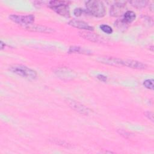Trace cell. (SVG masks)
<instances>
[{
	"label": "cell",
	"mask_w": 154,
	"mask_h": 154,
	"mask_svg": "<svg viewBox=\"0 0 154 154\" xmlns=\"http://www.w3.org/2000/svg\"><path fill=\"white\" fill-rule=\"evenodd\" d=\"M9 70L14 74L29 80H34L37 76L35 70L21 64L12 65L9 67Z\"/></svg>",
	"instance_id": "obj_1"
},
{
	"label": "cell",
	"mask_w": 154,
	"mask_h": 154,
	"mask_svg": "<svg viewBox=\"0 0 154 154\" xmlns=\"http://www.w3.org/2000/svg\"><path fill=\"white\" fill-rule=\"evenodd\" d=\"M88 13L97 17H102L105 16V7L103 3L100 1L91 0L85 3Z\"/></svg>",
	"instance_id": "obj_2"
},
{
	"label": "cell",
	"mask_w": 154,
	"mask_h": 154,
	"mask_svg": "<svg viewBox=\"0 0 154 154\" xmlns=\"http://www.w3.org/2000/svg\"><path fill=\"white\" fill-rule=\"evenodd\" d=\"M49 7L58 14L64 17H69L70 11L68 2L63 1H51Z\"/></svg>",
	"instance_id": "obj_3"
},
{
	"label": "cell",
	"mask_w": 154,
	"mask_h": 154,
	"mask_svg": "<svg viewBox=\"0 0 154 154\" xmlns=\"http://www.w3.org/2000/svg\"><path fill=\"white\" fill-rule=\"evenodd\" d=\"M10 20L14 22L18 23L21 25H24L25 26L32 24L34 21V16L32 14L28 15H17L11 14L9 16Z\"/></svg>",
	"instance_id": "obj_4"
},
{
	"label": "cell",
	"mask_w": 154,
	"mask_h": 154,
	"mask_svg": "<svg viewBox=\"0 0 154 154\" xmlns=\"http://www.w3.org/2000/svg\"><path fill=\"white\" fill-rule=\"evenodd\" d=\"M66 102L67 103V104L74 110H75L76 111L79 112L80 114H84V115H87L90 110L86 107L85 105H82V103L74 100L73 99H67L66 100Z\"/></svg>",
	"instance_id": "obj_5"
},
{
	"label": "cell",
	"mask_w": 154,
	"mask_h": 154,
	"mask_svg": "<svg viewBox=\"0 0 154 154\" xmlns=\"http://www.w3.org/2000/svg\"><path fill=\"white\" fill-rule=\"evenodd\" d=\"M126 8V3L124 2H117L113 4L110 8V15L112 16H120L123 14Z\"/></svg>",
	"instance_id": "obj_6"
},
{
	"label": "cell",
	"mask_w": 154,
	"mask_h": 154,
	"mask_svg": "<svg viewBox=\"0 0 154 154\" xmlns=\"http://www.w3.org/2000/svg\"><path fill=\"white\" fill-rule=\"evenodd\" d=\"M97 61H99L100 63L108 64V65H111V66H122V59L112 57H107V56L100 57L98 58Z\"/></svg>",
	"instance_id": "obj_7"
},
{
	"label": "cell",
	"mask_w": 154,
	"mask_h": 154,
	"mask_svg": "<svg viewBox=\"0 0 154 154\" xmlns=\"http://www.w3.org/2000/svg\"><path fill=\"white\" fill-rule=\"evenodd\" d=\"M122 66H126L128 67H131L132 69H146L147 66L143 63L142 62H140L136 60H122Z\"/></svg>",
	"instance_id": "obj_8"
},
{
	"label": "cell",
	"mask_w": 154,
	"mask_h": 154,
	"mask_svg": "<svg viewBox=\"0 0 154 154\" xmlns=\"http://www.w3.org/2000/svg\"><path fill=\"white\" fill-rule=\"evenodd\" d=\"M69 24L73 26L75 28L81 29H84V30H87V31H92L93 30V27L88 25L87 22L82 21V20H76V19H73L69 21Z\"/></svg>",
	"instance_id": "obj_9"
},
{
	"label": "cell",
	"mask_w": 154,
	"mask_h": 154,
	"mask_svg": "<svg viewBox=\"0 0 154 154\" xmlns=\"http://www.w3.org/2000/svg\"><path fill=\"white\" fill-rule=\"evenodd\" d=\"M25 28L31 31H34V32H46V33H51L53 32L54 30L49 27H47L43 25H34V24H31L29 25H27L25 26Z\"/></svg>",
	"instance_id": "obj_10"
},
{
	"label": "cell",
	"mask_w": 154,
	"mask_h": 154,
	"mask_svg": "<svg viewBox=\"0 0 154 154\" xmlns=\"http://www.w3.org/2000/svg\"><path fill=\"white\" fill-rule=\"evenodd\" d=\"M79 35L83 37L85 39H87L89 41L93 42H100L102 41V38H100L99 35L94 34V33L90 32L88 31H83V32H79Z\"/></svg>",
	"instance_id": "obj_11"
},
{
	"label": "cell",
	"mask_w": 154,
	"mask_h": 154,
	"mask_svg": "<svg viewBox=\"0 0 154 154\" xmlns=\"http://www.w3.org/2000/svg\"><path fill=\"white\" fill-rule=\"evenodd\" d=\"M72 71H69V69H65V68H61L58 69L55 72V73L60 76V78H67L68 79L69 78H71L73 76V73H72Z\"/></svg>",
	"instance_id": "obj_12"
},
{
	"label": "cell",
	"mask_w": 154,
	"mask_h": 154,
	"mask_svg": "<svg viewBox=\"0 0 154 154\" xmlns=\"http://www.w3.org/2000/svg\"><path fill=\"white\" fill-rule=\"evenodd\" d=\"M136 17L135 13L132 11H126L123 14V20L127 24L131 23L132 21L135 20Z\"/></svg>",
	"instance_id": "obj_13"
},
{
	"label": "cell",
	"mask_w": 154,
	"mask_h": 154,
	"mask_svg": "<svg viewBox=\"0 0 154 154\" xmlns=\"http://www.w3.org/2000/svg\"><path fill=\"white\" fill-rule=\"evenodd\" d=\"M69 52L70 53H78V54H91V52L88 49H85L83 48H81L79 46H71L69 49Z\"/></svg>",
	"instance_id": "obj_14"
},
{
	"label": "cell",
	"mask_w": 154,
	"mask_h": 154,
	"mask_svg": "<svg viewBox=\"0 0 154 154\" xmlns=\"http://www.w3.org/2000/svg\"><path fill=\"white\" fill-rule=\"evenodd\" d=\"M129 3L132 6L136 8H143L146 7L148 4V1H144V0H134V1H129Z\"/></svg>",
	"instance_id": "obj_15"
},
{
	"label": "cell",
	"mask_w": 154,
	"mask_h": 154,
	"mask_svg": "<svg viewBox=\"0 0 154 154\" xmlns=\"http://www.w3.org/2000/svg\"><path fill=\"white\" fill-rule=\"evenodd\" d=\"M128 24L126 23L122 19L120 20H117L115 23V26H116L117 28L119 29L120 30H125L128 28Z\"/></svg>",
	"instance_id": "obj_16"
},
{
	"label": "cell",
	"mask_w": 154,
	"mask_h": 154,
	"mask_svg": "<svg viewBox=\"0 0 154 154\" xmlns=\"http://www.w3.org/2000/svg\"><path fill=\"white\" fill-rule=\"evenodd\" d=\"M143 85L144 87L150 90H153L154 85H153V79H148L145 80L143 82Z\"/></svg>",
	"instance_id": "obj_17"
},
{
	"label": "cell",
	"mask_w": 154,
	"mask_h": 154,
	"mask_svg": "<svg viewBox=\"0 0 154 154\" xmlns=\"http://www.w3.org/2000/svg\"><path fill=\"white\" fill-rule=\"evenodd\" d=\"M100 28L101 29L102 31H103L104 32L106 33V34H111L112 32V29L111 26H109L108 25H105V24H103L101 25L100 26Z\"/></svg>",
	"instance_id": "obj_18"
},
{
	"label": "cell",
	"mask_w": 154,
	"mask_h": 154,
	"mask_svg": "<svg viewBox=\"0 0 154 154\" xmlns=\"http://www.w3.org/2000/svg\"><path fill=\"white\" fill-rule=\"evenodd\" d=\"M84 11V10L83 9H82L81 8H76L74 10L73 14L76 16H80Z\"/></svg>",
	"instance_id": "obj_19"
},
{
	"label": "cell",
	"mask_w": 154,
	"mask_h": 154,
	"mask_svg": "<svg viewBox=\"0 0 154 154\" xmlns=\"http://www.w3.org/2000/svg\"><path fill=\"white\" fill-rule=\"evenodd\" d=\"M145 115L148 118V119L150 120L152 122L153 121V112H150V111H147L145 112Z\"/></svg>",
	"instance_id": "obj_20"
},
{
	"label": "cell",
	"mask_w": 154,
	"mask_h": 154,
	"mask_svg": "<svg viewBox=\"0 0 154 154\" xmlns=\"http://www.w3.org/2000/svg\"><path fill=\"white\" fill-rule=\"evenodd\" d=\"M97 78L98 79H99L100 81H103V82H106L107 81V77L104 76V75H100V74L98 75L97 76Z\"/></svg>",
	"instance_id": "obj_21"
},
{
	"label": "cell",
	"mask_w": 154,
	"mask_h": 154,
	"mask_svg": "<svg viewBox=\"0 0 154 154\" xmlns=\"http://www.w3.org/2000/svg\"><path fill=\"white\" fill-rule=\"evenodd\" d=\"M119 133L121 135H123V136H124L125 137H126L127 136H129V134L128 133V132H126V131H123V130H119Z\"/></svg>",
	"instance_id": "obj_22"
},
{
	"label": "cell",
	"mask_w": 154,
	"mask_h": 154,
	"mask_svg": "<svg viewBox=\"0 0 154 154\" xmlns=\"http://www.w3.org/2000/svg\"><path fill=\"white\" fill-rule=\"evenodd\" d=\"M0 45H1V49H2L5 47V43H4L2 41H1V42H0Z\"/></svg>",
	"instance_id": "obj_23"
}]
</instances>
